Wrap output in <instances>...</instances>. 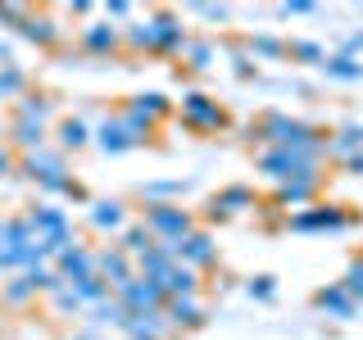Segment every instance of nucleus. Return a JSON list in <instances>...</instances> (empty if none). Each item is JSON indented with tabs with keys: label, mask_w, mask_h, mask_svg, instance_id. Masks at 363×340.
Listing matches in <instances>:
<instances>
[{
	"label": "nucleus",
	"mask_w": 363,
	"mask_h": 340,
	"mask_svg": "<svg viewBox=\"0 0 363 340\" xmlns=\"http://www.w3.org/2000/svg\"><path fill=\"white\" fill-rule=\"evenodd\" d=\"M245 141L250 145H264V150H323L327 141V128H318V123H304V118H291V113H259L255 123L245 128Z\"/></svg>",
	"instance_id": "1"
},
{
	"label": "nucleus",
	"mask_w": 363,
	"mask_h": 340,
	"mask_svg": "<svg viewBox=\"0 0 363 340\" xmlns=\"http://www.w3.org/2000/svg\"><path fill=\"white\" fill-rule=\"evenodd\" d=\"M323 168H327L323 150H259V173H264L268 181H277V186L327 177Z\"/></svg>",
	"instance_id": "2"
},
{
	"label": "nucleus",
	"mask_w": 363,
	"mask_h": 340,
	"mask_svg": "<svg viewBox=\"0 0 363 340\" xmlns=\"http://www.w3.org/2000/svg\"><path fill=\"white\" fill-rule=\"evenodd\" d=\"M141 227L155 236V241H182V236H191L196 232V213L191 209H182V204H145L141 209Z\"/></svg>",
	"instance_id": "3"
},
{
	"label": "nucleus",
	"mask_w": 363,
	"mask_h": 340,
	"mask_svg": "<svg viewBox=\"0 0 363 340\" xmlns=\"http://www.w3.org/2000/svg\"><path fill=\"white\" fill-rule=\"evenodd\" d=\"M354 222V213L345 209V204H332V200H313L309 209L300 213H286V232H304V236H318V232H345V227Z\"/></svg>",
	"instance_id": "4"
},
{
	"label": "nucleus",
	"mask_w": 363,
	"mask_h": 340,
	"mask_svg": "<svg viewBox=\"0 0 363 340\" xmlns=\"http://www.w3.org/2000/svg\"><path fill=\"white\" fill-rule=\"evenodd\" d=\"M182 128H191L200 136H213V132L232 128V118H227V109L213 96H204V91H186V96H182Z\"/></svg>",
	"instance_id": "5"
},
{
	"label": "nucleus",
	"mask_w": 363,
	"mask_h": 340,
	"mask_svg": "<svg viewBox=\"0 0 363 340\" xmlns=\"http://www.w3.org/2000/svg\"><path fill=\"white\" fill-rule=\"evenodd\" d=\"M145 18H150V32H155V55H164V60H177L182 45L191 41V32L182 28V18L173 14V9H155V14H145Z\"/></svg>",
	"instance_id": "6"
},
{
	"label": "nucleus",
	"mask_w": 363,
	"mask_h": 340,
	"mask_svg": "<svg viewBox=\"0 0 363 340\" xmlns=\"http://www.w3.org/2000/svg\"><path fill=\"white\" fill-rule=\"evenodd\" d=\"M113 300L123 304L128 313H159L168 304V295L159 290V281H145V277H132V281H123L118 290H113Z\"/></svg>",
	"instance_id": "7"
},
{
	"label": "nucleus",
	"mask_w": 363,
	"mask_h": 340,
	"mask_svg": "<svg viewBox=\"0 0 363 340\" xmlns=\"http://www.w3.org/2000/svg\"><path fill=\"white\" fill-rule=\"evenodd\" d=\"M77 45L91 55V60H113V55H123V28L109 18H96L82 28V37H77Z\"/></svg>",
	"instance_id": "8"
},
{
	"label": "nucleus",
	"mask_w": 363,
	"mask_h": 340,
	"mask_svg": "<svg viewBox=\"0 0 363 340\" xmlns=\"http://www.w3.org/2000/svg\"><path fill=\"white\" fill-rule=\"evenodd\" d=\"M259 209V196L250 186H223L213 191L209 204H204V213H209V222H227V218H241V213Z\"/></svg>",
	"instance_id": "9"
},
{
	"label": "nucleus",
	"mask_w": 363,
	"mask_h": 340,
	"mask_svg": "<svg viewBox=\"0 0 363 340\" xmlns=\"http://www.w3.org/2000/svg\"><path fill=\"white\" fill-rule=\"evenodd\" d=\"M177 245V264H186V268H196V272H209V268H218V241H213L204 227H196L191 236H182Z\"/></svg>",
	"instance_id": "10"
},
{
	"label": "nucleus",
	"mask_w": 363,
	"mask_h": 340,
	"mask_svg": "<svg viewBox=\"0 0 363 340\" xmlns=\"http://www.w3.org/2000/svg\"><path fill=\"white\" fill-rule=\"evenodd\" d=\"M18 37L28 45H37V50H55V45L64 41V28L55 23L50 9H28V18L18 23Z\"/></svg>",
	"instance_id": "11"
},
{
	"label": "nucleus",
	"mask_w": 363,
	"mask_h": 340,
	"mask_svg": "<svg viewBox=\"0 0 363 340\" xmlns=\"http://www.w3.org/2000/svg\"><path fill=\"white\" fill-rule=\"evenodd\" d=\"M50 268L60 272L68 286H73V281H86V277H96V249L77 241V245H68L64 254H55V264H50Z\"/></svg>",
	"instance_id": "12"
},
{
	"label": "nucleus",
	"mask_w": 363,
	"mask_h": 340,
	"mask_svg": "<svg viewBox=\"0 0 363 340\" xmlns=\"http://www.w3.org/2000/svg\"><path fill=\"white\" fill-rule=\"evenodd\" d=\"M91 145H100L105 154H128V150H136L132 136H128V128H123V113H118V109L105 113V118L91 128Z\"/></svg>",
	"instance_id": "13"
},
{
	"label": "nucleus",
	"mask_w": 363,
	"mask_h": 340,
	"mask_svg": "<svg viewBox=\"0 0 363 340\" xmlns=\"http://www.w3.org/2000/svg\"><path fill=\"white\" fill-rule=\"evenodd\" d=\"M173 264H177V245L173 241H155L150 249H141V254L132 259V272H136V277H145V281H159Z\"/></svg>",
	"instance_id": "14"
},
{
	"label": "nucleus",
	"mask_w": 363,
	"mask_h": 340,
	"mask_svg": "<svg viewBox=\"0 0 363 340\" xmlns=\"http://www.w3.org/2000/svg\"><path fill=\"white\" fill-rule=\"evenodd\" d=\"M354 154H363V128L359 123H345V128L327 132V141H323L327 164H345V159H354Z\"/></svg>",
	"instance_id": "15"
},
{
	"label": "nucleus",
	"mask_w": 363,
	"mask_h": 340,
	"mask_svg": "<svg viewBox=\"0 0 363 340\" xmlns=\"http://www.w3.org/2000/svg\"><path fill=\"white\" fill-rule=\"evenodd\" d=\"M118 332L128 336V340H173V336H177L173 322L164 317V309H159V313H132L128 322L118 327Z\"/></svg>",
	"instance_id": "16"
},
{
	"label": "nucleus",
	"mask_w": 363,
	"mask_h": 340,
	"mask_svg": "<svg viewBox=\"0 0 363 340\" xmlns=\"http://www.w3.org/2000/svg\"><path fill=\"white\" fill-rule=\"evenodd\" d=\"M318 191H323V177H313V181H286V186H277L272 191V209H281V213H300V209H309V204L318 200Z\"/></svg>",
	"instance_id": "17"
},
{
	"label": "nucleus",
	"mask_w": 363,
	"mask_h": 340,
	"mask_svg": "<svg viewBox=\"0 0 363 340\" xmlns=\"http://www.w3.org/2000/svg\"><path fill=\"white\" fill-rule=\"evenodd\" d=\"M164 317L173 322V332H200V327L209 322V313H204L200 295H182V300H168V304H164Z\"/></svg>",
	"instance_id": "18"
},
{
	"label": "nucleus",
	"mask_w": 363,
	"mask_h": 340,
	"mask_svg": "<svg viewBox=\"0 0 363 340\" xmlns=\"http://www.w3.org/2000/svg\"><path fill=\"white\" fill-rule=\"evenodd\" d=\"M96 277L109 281V290H118L123 281L136 277V272H132V259L123 254L118 245H105V249H96Z\"/></svg>",
	"instance_id": "19"
},
{
	"label": "nucleus",
	"mask_w": 363,
	"mask_h": 340,
	"mask_svg": "<svg viewBox=\"0 0 363 340\" xmlns=\"http://www.w3.org/2000/svg\"><path fill=\"white\" fill-rule=\"evenodd\" d=\"M14 123H37V128H50L55 123V100L45 96V91H23L14 100Z\"/></svg>",
	"instance_id": "20"
},
{
	"label": "nucleus",
	"mask_w": 363,
	"mask_h": 340,
	"mask_svg": "<svg viewBox=\"0 0 363 340\" xmlns=\"http://www.w3.org/2000/svg\"><path fill=\"white\" fill-rule=\"evenodd\" d=\"M128 113H136V118H145V123H164V118H173V100L164 96V91H136V96L123 105Z\"/></svg>",
	"instance_id": "21"
},
{
	"label": "nucleus",
	"mask_w": 363,
	"mask_h": 340,
	"mask_svg": "<svg viewBox=\"0 0 363 340\" xmlns=\"http://www.w3.org/2000/svg\"><path fill=\"white\" fill-rule=\"evenodd\" d=\"M37 295H41V281L32 272H18V277L0 281V304L5 309H28V304H37Z\"/></svg>",
	"instance_id": "22"
},
{
	"label": "nucleus",
	"mask_w": 363,
	"mask_h": 340,
	"mask_svg": "<svg viewBox=\"0 0 363 340\" xmlns=\"http://www.w3.org/2000/svg\"><path fill=\"white\" fill-rule=\"evenodd\" d=\"M313 309H318V313H327V317H340V322H350V317L359 313V304L350 300L345 290H340V281H332V286L313 290Z\"/></svg>",
	"instance_id": "23"
},
{
	"label": "nucleus",
	"mask_w": 363,
	"mask_h": 340,
	"mask_svg": "<svg viewBox=\"0 0 363 340\" xmlns=\"http://www.w3.org/2000/svg\"><path fill=\"white\" fill-rule=\"evenodd\" d=\"M91 145V123L86 118H60L55 123V150L60 154H77Z\"/></svg>",
	"instance_id": "24"
},
{
	"label": "nucleus",
	"mask_w": 363,
	"mask_h": 340,
	"mask_svg": "<svg viewBox=\"0 0 363 340\" xmlns=\"http://www.w3.org/2000/svg\"><path fill=\"white\" fill-rule=\"evenodd\" d=\"M86 222L96 227V232H123L128 227V204L123 200H91L86 204Z\"/></svg>",
	"instance_id": "25"
},
{
	"label": "nucleus",
	"mask_w": 363,
	"mask_h": 340,
	"mask_svg": "<svg viewBox=\"0 0 363 340\" xmlns=\"http://www.w3.org/2000/svg\"><path fill=\"white\" fill-rule=\"evenodd\" d=\"M159 290L168 295V300H182V295H200V272L186 268V264H173L159 277Z\"/></svg>",
	"instance_id": "26"
},
{
	"label": "nucleus",
	"mask_w": 363,
	"mask_h": 340,
	"mask_svg": "<svg viewBox=\"0 0 363 340\" xmlns=\"http://www.w3.org/2000/svg\"><path fill=\"white\" fill-rule=\"evenodd\" d=\"M123 55H155V32H150V18H132L123 23Z\"/></svg>",
	"instance_id": "27"
},
{
	"label": "nucleus",
	"mask_w": 363,
	"mask_h": 340,
	"mask_svg": "<svg viewBox=\"0 0 363 340\" xmlns=\"http://www.w3.org/2000/svg\"><path fill=\"white\" fill-rule=\"evenodd\" d=\"M182 64H186V73H209L213 60H218V50H213V41H204V37H191L186 45H182V55H177Z\"/></svg>",
	"instance_id": "28"
},
{
	"label": "nucleus",
	"mask_w": 363,
	"mask_h": 340,
	"mask_svg": "<svg viewBox=\"0 0 363 340\" xmlns=\"http://www.w3.org/2000/svg\"><path fill=\"white\" fill-rule=\"evenodd\" d=\"M245 55H250V60L277 64V60H286V41H281V37H268V32H255V37H245Z\"/></svg>",
	"instance_id": "29"
},
{
	"label": "nucleus",
	"mask_w": 363,
	"mask_h": 340,
	"mask_svg": "<svg viewBox=\"0 0 363 340\" xmlns=\"http://www.w3.org/2000/svg\"><path fill=\"white\" fill-rule=\"evenodd\" d=\"M323 73L336 77V82H359V77H363V64L350 60V55H327V60H323Z\"/></svg>",
	"instance_id": "30"
},
{
	"label": "nucleus",
	"mask_w": 363,
	"mask_h": 340,
	"mask_svg": "<svg viewBox=\"0 0 363 340\" xmlns=\"http://www.w3.org/2000/svg\"><path fill=\"white\" fill-rule=\"evenodd\" d=\"M28 91V68L23 64H5L0 68V100H18Z\"/></svg>",
	"instance_id": "31"
},
{
	"label": "nucleus",
	"mask_w": 363,
	"mask_h": 340,
	"mask_svg": "<svg viewBox=\"0 0 363 340\" xmlns=\"http://www.w3.org/2000/svg\"><path fill=\"white\" fill-rule=\"evenodd\" d=\"M150 245H155V236L145 232L141 222H132V227H123V232H118V249H123L128 259H136L141 249H150Z\"/></svg>",
	"instance_id": "32"
},
{
	"label": "nucleus",
	"mask_w": 363,
	"mask_h": 340,
	"mask_svg": "<svg viewBox=\"0 0 363 340\" xmlns=\"http://www.w3.org/2000/svg\"><path fill=\"white\" fill-rule=\"evenodd\" d=\"M128 317H132V313H128V309H123V304L109 295V300H100L96 309H91V327H123Z\"/></svg>",
	"instance_id": "33"
},
{
	"label": "nucleus",
	"mask_w": 363,
	"mask_h": 340,
	"mask_svg": "<svg viewBox=\"0 0 363 340\" xmlns=\"http://www.w3.org/2000/svg\"><path fill=\"white\" fill-rule=\"evenodd\" d=\"M73 290H77V300H82V309H96L100 300H109V281H100V277H86V281H73Z\"/></svg>",
	"instance_id": "34"
},
{
	"label": "nucleus",
	"mask_w": 363,
	"mask_h": 340,
	"mask_svg": "<svg viewBox=\"0 0 363 340\" xmlns=\"http://www.w3.org/2000/svg\"><path fill=\"white\" fill-rule=\"evenodd\" d=\"M186 191V181H150V186H141V200L145 204H173V196Z\"/></svg>",
	"instance_id": "35"
},
{
	"label": "nucleus",
	"mask_w": 363,
	"mask_h": 340,
	"mask_svg": "<svg viewBox=\"0 0 363 340\" xmlns=\"http://www.w3.org/2000/svg\"><path fill=\"white\" fill-rule=\"evenodd\" d=\"M286 60H295V64H318V68H323L327 50H323L318 41H286Z\"/></svg>",
	"instance_id": "36"
},
{
	"label": "nucleus",
	"mask_w": 363,
	"mask_h": 340,
	"mask_svg": "<svg viewBox=\"0 0 363 340\" xmlns=\"http://www.w3.org/2000/svg\"><path fill=\"white\" fill-rule=\"evenodd\" d=\"M123 113V128H128V136H132V145H150L155 141V123H145V118H136V113H128V109H118Z\"/></svg>",
	"instance_id": "37"
},
{
	"label": "nucleus",
	"mask_w": 363,
	"mask_h": 340,
	"mask_svg": "<svg viewBox=\"0 0 363 340\" xmlns=\"http://www.w3.org/2000/svg\"><path fill=\"white\" fill-rule=\"evenodd\" d=\"M250 300H259V304H272L277 300V277H268V272H259V277H250Z\"/></svg>",
	"instance_id": "38"
},
{
	"label": "nucleus",
	"mask_w": 363,
	"mask_h": 340,
	"mask_svg": "<svg viewBox=\"0 0 363 340\" xmlns=\"http://www.w3.org/2000/svg\"><path fill=\"white\" fill-rule=\"evenodd\" d=\"M340 290H345L354 304H363V259H354V264L345 268V277H340Z\"/></svg>",
	"instance_id": "39"
},
{
	"label": "nucleus",
	"mask_w": 363,
	"mask_h": 340,
	"mask_svg": "<svg viewBox=\"0 0 363 340\" xmlns=\"http://www.w3.org/2000/svg\"><path fill=\"white\" fill-rule=\"evenodd\" d=\"M50 300H55V309H60V313H82V300H77V290L68 286V281L50 295Z\"/></svg>",
	"instance_id": "40"
},
{
	"label": "nucleus",
	"mask_w": 363,
	"mask_h": 340,
	"mask_svg": "<svg viewBox=\"0 0 363 340\" xmlns=\"http://www.w3.org/2000/svg\"><path fill=\"white\" fill-rule=\"evenodd\" d=\"M277 14L281 18H304V14H318V5H313V0H286Z\"/></svg>",
	"instance_id": "41"
},
{
	"label": "nucleus",
	"mask_w": 363,
	"mask_h": 340,
	"mask_svg": "<svg viewBox=\"0 0 363 340\" xmlns=\"http://www.w3.org/2000/svg\"><path fill=\"white\" fill-rule=\"evenodd\" d=\"M23 18H28V5H0V28H14L18 32Z\"/></svg>",
	"instance_id": "42"
},
{
	"label": "nucleus",
	"mask_w": 363,
	"mask_h": 340,
	"mask_svg": "<svg viewBox=\"0 0 363 340\" xmlns=\"http://www.w3.org/2000/svg\"><path fill=\"white\" fill-rule=\"evenodd\" d=\"M105 18H109V23H118V28H123V23L132 18V5H128V0H109V5H105Z\"/></svg>",
	"instance_id": "43"
},
{
	"label": "nucleus",
	"mask_w": 363,
	"mask_h": 340,
	"mask_svg": "<svg viewBox=\"0 0 363 340\" xmlns=\"http://www.w3.org/2000/svg\"><path fill=\"white\" fill-rule=\"evenodd\" d=\"M14 168H18V154H14V150H9V145H5V141H0V181H5L9 173H14Z\"/></svg>",
	"instance_id": "44"
},
{
	"label": "nucleus",
	"mask_w": 363,
	"mask_h": 340,
	"mask_svg": "<svg viewBox=\"0 0 363 340\" xmlns=\"http://www.w3.org/2000/svg\"><path fill=\"white\" fill-rule=\"evenodd\" d=\"M196 14L209 23H227V5H196Z\"/></svg>",
	"instance_id": "45"
},
{
	"label": "nucleus",
	"mask_w": 363,
	"mask_h": 340,
	"mask_svg": "<svg viewBox=\"0 0 363 340\" xmlns=\"http://www.w3.org/2000/svg\"><path fill=\"white\" fill-rule=\"evenodd\" d=\"M236 77H245V82H250V77H259V68L250 64V55H245V50L236 55Z\"/></svg>",
	"instance_id": "46"
},
{
	"label": "nucleus",
	"mask_w": 363,
	"mask_h": 340,
	"mask_svg": "<svg viewBox=\"0 0 363 340\" xmlns=\"http://www.w3.org/2000/svg\"><path fill=\"white\" fill-rule=\"evenodd\" d=\"M340 173H350V177H363V154L345 159V164H340Z\"/></svg>",
	"instance_id": "47"
},
{
	"label": "nucleus",
	"mask_w": 363,
	"mask_h": 340,
	"mask_svg": "<svg viewBox=\"0 0 363 340\" xmlns=\"http://www.w3.org/2000/svg\"><path fill=\"white\" fill-rule=\"evenodd\" d=\"M359 50H363V32H354V37H350V41H345V50H340V55H350V60H354V55H359Z\"/></svg>",
	"instance_id": "48"
},
{
	"label": "nucleus",
	"mask_w": 363,
	"mask_h": 340,
	"mask_svg": "<svg viewBox=\"0 0 363 340\" xmlns=\"http://www.w3.org/2000/svg\"><path fill=\"white\" fill-rule=\"evenodd\" d=\"M0 227H5V218H0Z\"/></svg>",
	"instance_id": "49"
}]
</instances>
